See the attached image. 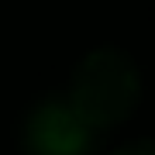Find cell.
Returning a JSON list of instances; mask_svg holds the SVG:
<instances>
[{
    "mask_svg": "<svg viewBox=\"0 0 155 155\" xmlns=\"http://www.w3.org/2000/svg\"><path fill=\"white\" fill-rule=\"evenodd\" d=\"M138 97H141V79L134 59L114 45H104V48H93L72 69L66 100L93 131H100V127H114L127 121L138 107Z\"/></svg>",
    "mask_w": 155,
    "mask_h": 155,
    "instance_id": "cell-1",
    "label": "cell"
},
{
    "mask_svg": "<svg viewBox=\"0 0 155 155\" xmlns=\"http://www.w3.org/2000/svg\"><path fill=\"white\" fill-rule=\"evenodd\" d=\"M114 155H155V141H127V145H121Z\"/></svg>",
    "mask_w": 155,
    "mask_h": 155,
    "instance_id": "cell-3",
    "label": "cell"
},
{
    "mask_svg": "<svg viewBox=\"0 0 155 155\" xmlns=\"http://www.w3.org/2000/svg\"><path fill=\"white\" fill-rule=\"evenodd\" d=\"M24 155H90L93 127L66 97H48L31 107L21 131Z\"/></svg>",
    "mask_w": 155,
    "mask_h": 155,
    "instance_id": "cell-2",
    "label": "cell"
}]
</instances>
